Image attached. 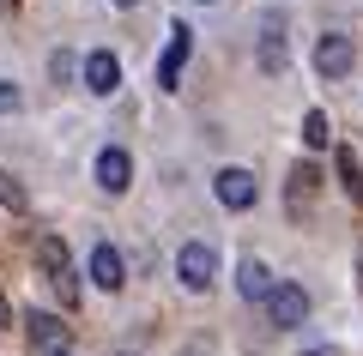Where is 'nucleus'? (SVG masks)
<instances>
[{
	"label": "nucleus",
	"mask_w": 363,
	"mask_h": 356,
	"mask_svg": "<svg viewBox=\"0 0 363 356\" xmlns=\"http://www.w3.org/2000/svg\"><path fill=\"white\" fill-rule=\"evenodd\" d=\"M37 266H43V278L61 290V302H73V296H79V284H73V254H67L61 236H37Z\"/></svg>",
	"instance_id": "obj_1"
},
{
	"label": "nucleus",
	"mask_w": 363,
	"mask_h": 356,
	"mask_svg": "<svg viewBox=\"0 0 363 356\" xmlns=\"http://www.w3.org/2000/svg\"><path fill=\"white\" fill-rule=\"evenodd\" d=\"M176 278H182V290H212V278H218V254H212L206 242H182L176 248Z\"/></svg>",
	"instance_id": "obj_2"
},
{
	"label": "nucleus",
	"mask_w": 363,
	"mask_h": 356,
	"mask_svg": "<svg viewBox=\"0 0 363 356\" xmlns=\"http://www.w3.org/2000/svg\"><path fill=\"white\" fill-rule=\"evenodd\" d=\"M267 314H272V326L279 332H297L303 320H309V290H303V284H272L267 290Z\"/></svg>",
	"instance_id": "obj_3"
},
{
	"label": "nucleus",
	"mask_w": 363,
	"mask_h": 356,
	"mask_svg": "<svg viewBox=\"0 0 363 356\" xmlns=\"http://www.w3.org/2000/svg\"><path fill=\"white\" fill-rule=\"evenodd\" d=\"M25 338H30V350H43V356H61L67 344H73V332H67V320L61 314H25Z\"/></svg>",
	"instance_id": "obj_4"
},
{
	"label": "nucleus",
	"mask_w": 363,
	"mask_h": 356,
	"mask_svg": "<svg viewBox=\"0 0 363 356\" xmlns=\"http://www.w3.org/2000/svg\"><path fill=\"white\" fill-rule=\"evenodd\" d=\"M188 54H194V25H169V49H164V61H157V85H164V91L182 85Z\"/></svg>",
	"instance_id": "obj_5"
},
{
	"label": "nucleus",
	"mask_w": 363,
	"mask_h": 356,
	"mask_svg": "<svg viewBox=\"0 0 363 356\" xmlns=\"http://www.w3.org/2000/svg\"><path fill=\"white\" fill-rule=\"evenodd\" d=\"M351 61H357V49H351L345 30H327V37L315 42V73H321V79H345Z\"/></svg>",
	"instance_id": "obj_6"
},
{
	"label": "nucleus",
	"mask_w": 363,
	"mask_h": 356,
	"mask_svg": "<svg viewBox=\"0 0 363 356\" xmlns=\"http://www.w3.org/2000/svg\"><path fill=\"white\" fill-rule=\"evenodd\" d=\"M212 193H218V205H224V212H248V205L260 200V188H255V176H248V169H218Z\"/></svg>",
	"instance_id": "obj_7"
},
{
	"label": "nucleus",
	"mask_w": 363,
	"mask_h": 356,
	"mask_svg": "<svg viewBox=\"0 0 363 356\" xmlns=\"http://www.w3.org/2000/svg\"><path fill=\"white\" fill-rule=\"evenodd\" d=\"M116 85H121V61L109 49H91L85 54V91L91 97H116Z\"/></svg>",
	"instance_id": "obj_8"
},
{
	"label": "nucleus",
	"mask_w": 363,
	"mask_h": 356,
	"mask_svg": "<svg viewBox=\"0 0 363 356\" xmlns=\"http://www.w3.org/2000/svg\"><path fill=\"white\" fill-rule=\"evenodd\" d=\"M97 188H104V193H128L133 188V157L121 151V145L97 151Z\"/></svg>",
	"instance_id": "obj_9"
},
{
	"label": "nucleus",
	"mask_w": 363,
	"mask_h": 356,
	"mask_svg": "<svg viewBox=\"0 0 363 356\" xmlns=\"http://www.w3.org/2000/svg\"><path fill=\"white\" fill-rule=\"evenodd\" d=\"M91 284H97V290H121V284H128V260H121V248H109V242L91 248Z\"/></svg>",
	"instance_id": "obj_10"
},
{
	"label": "nucleus",
	"mask_w": 363,
	"mask_h": 356,
	"mask_svg": "<svg viewBox=\"0 0 363 356\" xmlns=\"http://www.w3.org/2000/svg\"><path fill=\"white\" fill-rule=\"evenodd\" d=\"M315 188H321V169H315V163H297V169H291V193H285V200H291V217H297V224H309Z\"/></svg>",
	"instance_id": "obj_11"
},
{
	"label": "nucleus",
	"mask_w": 363,
	"mask_h": 356,
	"mask_svg": "<svg viewBox=\"0 0 363 356\" xmlns=\"http://www.w3.org/2000/svg\"><path fill=\"white\" fill-rule=\"evenodd\" d=\"M272 284H279V278H272V266H267V260H242V266H236V290H242L248 302H267V290H272Z\"/></svg>",
	"instance_id": "obj_12"
},
{
	"label": "nucleus",
	"mask_w": 363,
	"mask_h": 356,
	"mask_svg": "<svg viewBox=\"0 0 363 356\" xmlns=\"http://www.w3.org/2000/svg\"><path fill=\"white\" fill-rule=\"evenodd\" d=\"M285 61H291L285 30H279V25H267V30H260V73H267V79H279V73H285Z\"/></svg>",
	"instance_id": "obj_13"
},
{
	"label": "nucleus",
	"mask_w": 363,
	"mask_h": 356,
	"mask_svg": "<svg viewBox=\"0 0 363 356\" xmlns=\"http://www.w3.org/2000/svg\"><path fill=\"white\" fill-rule=\"evenodd\" d=\"M333 163H339V181H345V200L363 205V163H357V151H351V145H339Z\"/></svg>",
	"instance_id": "obj_14"
},
{
	"label": "nucleus",
	"mask_w": 363,
	"mask_h": 356,
	"mask_svg": "<svg viewBox=\"0 0 363 356\" xmlns=\"http://www.w3.org/2000/svg\"><path fill=\"white\" fill-rule=\"evenodd\" d=\"M327 127H333V121H327L321 109H309V115H303V145H309V151H321V145L333 139V133H327Z\"/></svg>",
	"instance_id": "obj_15"
},
{
	"label": "nucleus",
	"mask_w": 363,
	"mask_h": 356,
	"mask_svg": "<svg viewBox=\"0 0 363 356\" xmlns=\"http://www.w3.org/2000/svg\"><path fill=\"white\" fill-rule=\"evenodd\" d=\"M0 205H13V212H25V188H18L13 176H0Z\"/></svg>",
	"instance_id": "obj_16"
},
{
	"label": "nucleus",
	"mask_w": 363,
	"mask_h": 356,
	"mask_svg": "<svg viewBox=\"0 0 363 356\" xmlns=\"http://www.w3.org/2000/svg\"><path fill=\"white\" fill-rule=\"evenodd\" d=\"M49 73H55V85H67V79H73V54H55Z\"/></svg>",
	"instance_id": "obj_17"
},
{
	"label": "nucleus",
	"mask_w": 363,
	"mask_h": 356,
	"mask_svg": "<svg viewBox=\"0 0 363 356\" xmlns=\"http://www.w3.org/2000/svg\"><path fill=\"white\" fill-rule=\"evenodd\" d=\"M6 109H18V85H6V79H0V115Z\"/></svg>",
	"instance_id": "obj_18"
},
{
	"label": "nucleus",
	"mask_w": 363,
	"mask_h": 356,
	"mask_svg": "<svg viewBox=\"0 0 363 356\" xmlns=\"http://www.w3.org/2000/svg\"><path fill=\"white\" fill-rule=\"evenodd\" d=\"M6 320H13V308H6V296H0V326H6Z\"/></svg>",
	"instance_id": "obj_19"
},
{
	"label": "nucleus",
	"mask_w": 363,
	"mask_h": 356,
	"mask_svg": "<svg viewBox=\"0 0 363 356\" xmlns=\"http://www.w3.org/2000/svg\"><path fill=\"white\" fill-rule=\"evenodd\" d=\"M116 6H140V0H116Z\"/></svg>",
	"instance_id": "obj_20"
},
{
	"label": "nucleus",
	"mask_w": 363,
	"mask_h": 356,
	"mask_svg": "<svg viewBox=\"0 0 363 356\" xmlns=\"http://www.w3.org/2000/svg\"><path fill=\"white\" fill-rule=\"evenodd\" d=\"M0 6H18V0H0Z\"/></svg>",
	"instance_id": "obj_21"
},
{
	"label": "nucleus",
	"mask_w": 363,
	"mask_h": 356,
	"mask_svg": "<svg viewBox=\"0 0 363 356\" xmlns=\"http://www.w3.org/2000/svg\"><path fill=\"white\" fill-rule=\"evenodd\" d=\"M357 272H363V260H357Z\"/></svg>",
	"instance_id": "obj_22"
},
{
	"label": "nucleus",
	"mask_w": 363,
	"mask_h": 356,
	"mask_svg": "<svg viewBox=\"0 0 363 356\" xmlns=\"http://www.w3.org/2000/svg\"><path fill=\"white\" fill-rule=\"evenodd\" d=\"M61 356H67V350H61Z\"/></svg>",
	"instance_id": "obj_23"
}]
</instances>
